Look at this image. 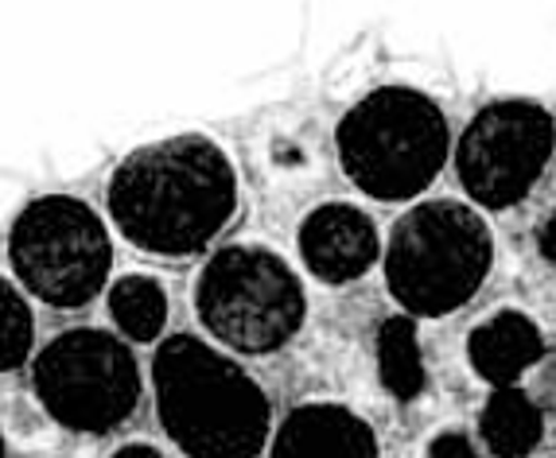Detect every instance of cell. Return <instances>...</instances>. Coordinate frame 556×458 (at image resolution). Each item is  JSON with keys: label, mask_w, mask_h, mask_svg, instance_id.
<instances>
[{"label": "cell", "mask_w": 556, "mask_h": 458, "mask_svg": "<svg viewBox=\"0 0 556 458\" xmlns=\"http://www.w3.org/2000/svg\"><path fill=\"white\" fill-rule=\"evenodd\" d=\"M4 450H9V447H4V431H0V458H4Z\"/></svg>", "instance_id": "d6986e66"}, {"label": "cell", "mask_w": 556, "mask_h": 458, "mask_svg": "<svg viewBox=\"0 0 556 458\" xmlns=\"http://www.w3.org/2000/svg\"><path fill=\"white\" fill-rule=\"evenodd\" d=\"M378 377H381V389L401 404L417 400L425 393L428 369H425V354H420L417 319H408V315L397 311L378 327Z\"/></svg>", "instance_id": "4fadbf2b"}, {"label": "cell", "mask_w": 556, "mask_h": 458, "mask_svg": "<svg viewBox=\"0 0 556 458\" xmlns=\"http://www.w3.org/2000/svg\"><path fill=\"white\" fill-rule=\"evenodd\" d=\"M545 440V412L521 385L491 389L479 408V447L486 458H529Z\"/></svg>", "instance_id": "7c38bea8"}, {"label": "cell", "mask_w": 556, "mask_h": 458, "mask_svg": "<svg viewBox=\"0 0 556 458\" xmlns=\"http://www.w3.org/2000/svg\"><path fill=\"white\" fill-rule=\"evenodd\" d=\"M110 319L129 342H156L167 327V292L156 276L129 272L110 284Z\"/></svg>", "instance_id": "5bb4252c"}, {"label": "cell", "mask_w": 556, "mask_h": 458, "mask_svg": "<svg viewBox=\"0 0 556 458\" xmlns=\"http://www.w3.org/2000/svg\"><path fill=\"white\" fill-rule=\"evenodd\" d=\"M110 458H164V450H156L152 443H125Z\"/></svg>", "instance_id": "ac0fdd59"}, {"label": "cell", "mask_w": 556, "mask_h": 458, "mask_svg": "<svg viewBox=\"0 0 556 458\" xmlns=\"http://www.w3.org/2000/svg\"><path fill=\"white\" fill-rule=\"evenodd\" d=\"M9 265L28 295L47 307L78 311L110 284V229L90 202L75 194H43L12 221Z\"/></svg>", "instance_id": "8992f818"}, {"label": "cell", "mask_w": 556, "mask_h": 458, "mask_svg": "<svg viewBox=\"0 0 556 458\" xmlns=\"http://www.w3.org/2000/svg\"><path fill=\"white\" fill-rule=\"evenodd\" d=\"M269 458H381L378 431L334 400L300 404L273 428Z\"/></svg>", "instance_id": "30bf717a"}, {"label": "cell", "mask_w": 556, "mask_h": 458, "mask_svg": "<svg viewBox=\"0 0 556 458\" xmlns=\"http://www.w3.org/2000/svg\"><path fill=\"white\" fill-rule=\"evenodd\" d=\"M533 245H538V253L548 260V265H556V206L545 214V218L538 221V233H533Z\"/></svg>", "instance_id": "e0dca14e"}, {"label": "cell", "mask_w": 556, "mask_h": 458, "mask_svg": "<svg viewBox=\"0 0 556 458\" xmlns=\"http://www.w3.org/2000/svg\"><path fill=\"white\" fill-rule=\"evenodd\" d=\"M425 458H486V450L467 431H440L437 440L428 443Z\"/></svg>", "instance_id": "2e32d148"}, {"label": "cell", "mask_w": 556, "mask_h": 458, "mask_svg": "<svg viewBox=\"0 0 556 458\" xmlns=\"http://www.w3.org/2000/svg\"><path fill=\"white\" fill-rule=\"evenodd\" d=\"M452 144L444 105L413 86H378L334 129L343 175L374 202L420 199L452 160Z\"/></svg>", "instance_id": "277c9868"}, {"label": "cell", "mask_w": 556, "mask_h": 458, "mask_svg": "<svg viewBox=\"0 0 556 458\" xmlns=\"http://www.w3.org/2000/svg\"><path fill=\"white\" fill-rule=\"evenodd\" d=\"M117 233L152 257H195L238 214V171L218 140L203 132L140 144L105 187Z\"/></svg>", "instance_id": "6da1fadb"}, {"label": "cell", "mask_w": 556, "mask_h": 458, "mask_svg": "<svg viewBox=\"0 0 556 458\" xmlns=\"http://www.w3.org/2000/svg\"><path fill=\"white\" fill-rule=\"evenodd\" d=\"M36 400L59 428L105 435L137 412L140 366L129 342L98 327L63 330L31 361Z\"/></svg>", "instance_id": "52a82bcc"}, {"label": "cell", "mask_w": 556, "mask_h": 458, "mask_svg": "<svg viewBox=\"0 0 556 458\" xmlns=\"http://www.w3.org/2000/svg\"><path fill=\"white\" fill-rule=\"evenodd\" d=\"M494 268L486 214L459 199H428L393 221L381 272L408 319H444L479 295Z\"/></svg>", "instance_id": "3957f363"}, {"label": "cell", "mask_w": 556, "mask_h": 458, "mask_svg": "<svg viewBox=\"0 0 556 458\" xmlns=\"http://www.w3.org/2000/svg\"><path fill=\"white\" fill-rule=\"evenodd\" d=\"M36 346V315L28 292L0 276V373H12L31 358Z\"/></svg>", "instance_id": "9a60e30c"}, {"label": "cell", "mask_w": 556, "mask_h": 458, "mask_svg": "<svg viewBox=\"0 0 556 458\" xmlns=\"http://www.w3.org/2000/svg\"><path fill=\"white\" fill-rule=\"evenodd\" d=\"M545 349V330L533 315L518 311V307H502L475 322V330L467 334V366L491 389H506L518 385L533 366H541Z\"/></svg>", "instance_id": "8fae6325"}, {"label": "cell", "mask_w": 556, "mask_h": 458, "mask_svg": "<svg viewBox=\"0 0 556 458\" xmlns=\"http://www.w3.org/2000/svg\"><path fill=\"white\" fill-rule=\"evenodd\" d=\"M199 322L218 346L257 358L296 339L307 319V288L280 253L265 245H226L211 253L195 280Z\"/></svg>", "instance_id": "5b68a950"}, {"label": "cell", "mask_w": 556, "mask_h": 458, "mask_svg": "<svg viewBox=\"0 0 556 458\" xmlns=\"http://www.w3.org/2000/svg\"><path fill=\"white\" fill-rule=\"evenodd\" d=\"M556 152V120L541 101H486L452 144L455 179L475 211H514L541 183Z\"/></svg>", "instance_id": "ba28073f"}, {"label": "cell", "mask_w": 556, "mask_h": 458, "mask_svg": "<svg viewBox=\"0 0 556 458\" xmlns=\"http://www.w3.org/2000/svg\"><path fill=\"white\" fill-rule=\"evenodd\" d=\"M160 428L187 458H257L273 404L257 377L199 334H167L152 358Z\"/></svg>", "instance_id": "7a4b0ae2"}, {"label": "cell", "mask_w": 556, "mask_h": 458, "mask_svg": "<svg viewBox=\"0 0 556 458\" xmlns=\"http://www.w3.org/2000/svg\"><path fill=\"white\" fill-rule=\"evenodd\" d=\"M553 458H556V455H553Z\"/></svg>", "instance_id": "ffe728a7"}, {"label": "cell", "mask_w": 556, "mask_h": 458, "mask_svg": "<svg viewBox=\"0 0 556 458\" xmlns=\"http://www.w3.org/2000/svg\"><path fill=\"white\" fill-rule=\"evenodd\" d=\"M300 260L319 284H354L381 265V229L354 202H324L296 229Z\"/></svg>", "instance_id": "9c48e42d"}]
</instances>
